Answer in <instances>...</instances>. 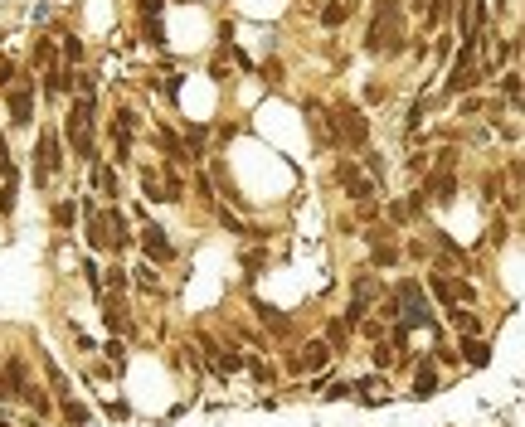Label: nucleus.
<instances>
[{
	"label": "nucleus",
	"mask_w": 525,
	"mask_h": 427,
	"mask_svg": "<svg viewBox=\"0 0 525 427\" xmlns=\"http://www.w3.org/2000/svg\"><path fill=\"white\" fill-rule=\"evenodd\" d=\"M63 132L73 141V156L93 160V93H78V97H73V112H68Z\"/></svg>",
	"instance_id": "f257e3e1"
},
{
	"label": "nucleus",
	"mask_w": 525,
	"mask_h": 427,
	"mask_svg": "<svg viewBox=\"0 0 525 427\" xmlns=\"http://www.w3.org/2000/svg\"><path fill=\"white\" fill-rule=\"evenodd\" d=\"M331 127H336V136H341L345 146H355V151L370 141V122H365V112H360V107H350V102L331 107Z\"/></svg>",
	"instance_id": "f03ea898"
},
{
	"label": "nucleus",
	"mask_w": 525,
	"mask_h": 427,
	"mask_svg": "<svg viewBox=\"0 0 525 427\" xmlns=\"http://www.w3.org/2000/svg\"><path fill=\"white\" fill-rule=\"evenodd\" d=\"M58 165H63V156H58V136L54 132H39V165H34V185H49L58 175Z\"/></svg>",
	"instance_id": "7ed1b4c3"
},
{
	"label": "nucleus",
	"mask_w": 525,
	"mask_h": 427,
	"mask_svg": "<svg viewBox=\"0 0 525 427\" xmlns=\"http://www.w3.org/2000/svg\"><path fill=\"white\" fill-rule=\"evenodd\" d=\"M199 345H204V354H209V369L219 374V379H229V374L244 364V354H239V349H224L219 340H209V335H199Z\"/></svg>",
	"instance_id": "20e7f679"
},
{
	"label": "nucleus",
	"mask_w": 525,
	"mask_h": 427,
	"mask_svg": "<svg viewBox=\"0 0 525 427\" xmlns=\"http://www.w3.org/2000/svg\"><path fill=\"white\" fill-rule=\"evenodd\" d=\"M141 248H146V263H156V267L170 263V243H166L161 223H141Z\"/></svg>",
	"instance_id": "39448f33"
},
{
	"label": "nucleus",
	"mask_w": 525,
	"mask_h": 427,
	"mask_svg": "<svg viewBox=\"0 0 525 427\" xmlns=\"http://www.w3.org/2000/svg\"><path fill=\"white\" fill-rule=\"evenodd\" d=\"M29 112H34V88H29V83L10 88V122H15V127H29V122H34Z\"/></svg>",
	"instance_id": "423d86ee"
},
{
	"label": "nucleus",
	"mask_w": 525,
	"mask_h": 427,
	"mask_svg": "<svg viewBox=\"0 0 525 427\" xmlns=\"http://www.w3.org/2000/svg\"><path fill=\"white\" fill-rule=\"evenodd\" d=\"M88 243H93V253H108L112 248V209L88 218Z\"/></svg>",
	"instance_id": "0eeeda50"
},
{
	"label": "nucleus",
	"mask_w": 525,
	"mask_h": 427,
	"mask_svg": "<svg viewBox=\"0 0 525 427\" xmlns=\"http://www.w3.org/2000/svg\"><path fill=\"white\" fill-rule=\"evenodd\" d=\"M336 175H341V185L350 189V199H370V180H365V175H360L355 165H341V170H336Z\"/></svg>",
	"instance_id": "6e6552de"
},
{
	"label": "nucleus",
	"mask_w": 525,
	"mask_h": 427,
	"mask_svg": "<svg viewBox=\"0 0 525 427\" xmlns=\"http://www.w3.org/2000/svg\"><path fill=\"white\" fill-rule=\"evenodd\" d=\"M414 394H418V399L438 394V369H433V364H418V374H414Z\"/></svg>",
	"instance_id": "1a4fd4ad"
},
{
	"label": "nucleus",
	"mask_w": 525,
	"mask_h": 427,
	"mask_svg": "<svg viewBox=\"0 0 525 427\" xmlns=\"http://www.w3.org/2000/svg\"><path fill=\"white\" fill-rule=\"evenodd\" d=\"M452 175H447V170H438V175H433V180H428V199H438V204H447V199H452Z\"/></svg>",
	"instance_id": "9d476101"
},
{
	"label": "nucleus",
	"mask_w": 525,
	"mask_h": 427,
	"mask_svg": "<svg viewBox=\"0 0 525 427\" xmlns=\"http://www.w3.org/2000/svg\"><path fill=\"white\" fill-rule=\"evenodd\" d=\"M345 15H350V5H345V0H326V5H321V25H326V29L345 25Z\"/></svg>",
	"instance_id": "9b49d317"
},
{
	"label": "nucleus",
	"mask_w": 525,
	"mask_h": 427,
	"mask_svg": "<svg viewBox=\"0 0 525 427\" xmlns=\"http://www.w3.org/2000/svg\"><path fill=\"white\" fill-rule=\"evenodd\" d=\"M326 359H331V345H326V340H311V345H306V354H302V364H306L311 374L321 369Z\"/></svg>",
	"instance_id": "f8f14e48"
},
{
	"label": "nucleus",
	"mask_w": 525,
	"mask_h": 427,
	"mask_svg": "<svg viewBox=\"0 0 525 427\" xmlns=\"http://www.w3.org/2000/svg\"><path fill=\"white\" fill-rule=\"evenodd\" d=\"M141 189H146V199H166V180H161L156 170H146V175H141Z\"/></svg>",
	"instance_id": "ddd939ff"
},
{
	"label": "nucleus",
	"mask_w": 525,
	"mask_h": 427,
	"mask_svg": "<svg viewBox=\"0 0 525 427\" xmlns=\"http://www.w3.org/2000/svg\"><path fill=\"white\" fill-rule=\"evenodd\" d=\"M103 320H108V330H117V335L127 330V316H122V306H117V301H108V311H103Z\"/></svg>",
	"instance_id": "4468645a"
},
{
	"label": "nucleus",
	"mask_w": 525,
	"mask_h": 427,
	"mask_svg": "<svg viewBox=\"0 0 525 427\" xmlns=\"http://www.w3.org/2000/svg\"><path fill=\"white\" fill-rule=\"evenodd\" d=\"M63 418L83 427V423H88V408H83V403H73V399H63Z\"/></svg>",
	"instance_id": "2eb2a0df"
},
{
	"label": "nucleus",
	"mask_w": 525,
	"mask_h": 427,
	"mask_svg": "<svg viewBox=\"0 0 525 427\" xmlns=\"http://www.w3.org/2000/svg\"><path fill=\"white\" fill-rule=\"evenodd\" d=\"M137 287H146V292H156V287H161V277L151 272V263H146V267H137Z\"/></svg>",
	"instance_id": "dca6fc26"
},
{
	"label": "nucleus",
	"mask_w": 525,
	"mask_h": 427,
	"mask_svg": "<svg viewBox=\"0 0 525 427\" xmlns=\"http://www.w3.org/2000/svg\"><path fill=\"white\" fill-rule=\"evenodd\" d=\"M462 349H467V359H472V364H487V359H492V354H487V345H482V340H467V345H462Z\"/></svg>",
	"instance_id": "f3484780"
},
{
	"label": "nucleus",
	"mask_w": 525,
	"mask_h": 427,
	"mask_svg": "<svg viewBox=\"0 0 525 427\" xmlns=\"http://www.w3.org/2000/svg\"><path fill=\"white\" fill-rule=\"evenodd\" d=\"M49 384H54L58 399H68V379H63V369H58V364H49Z\"/></svg>",
	"instance_id": "a211bd4d"
},
{
	"label": "nucleus",
	"mask_w": 525,
	"mask_h": 427,
	"mask_svg": "<svg viewBox=\"0 0 525 427\" xmlns=\"http://www.w3.org/2000/svg\"><path fill=\"white\" fill-rule=\"evenodd\" d=\"M447 316L457 320V330H467V335H472V330H477V316H467V311H457V306H452V311H447Z\"/></svg>",
	"instance_id": "6ab92c4d"
},
{
	"label": "nucleus",
	"mask_w": 525,
	"mask_h": 427,
	"mask_svg": "<svg viewBox=\"0 0 525 427\" xmlns=\"http://www.w3.org/2000/svg\"><path fill=\"white\" fill-rule=\"evenodd\" d=\"M98 185H103V194H117V175H112V170H98Z\"/></svg>",
	"instance_id": "aec40b11"
},
{
	"label": "nucleus",
	"mask_w": 525,
	"mask_h": 427,
	"mask_svg": "<svg viewBox=\"0 0 525 427\" xmlns=\"http://www.w3.org/2000/svg\"><path fill=\"white\" fill-rule=\"evenodd\" d=\"M108 287H112V292H122V287H127V272H122V267H112V272H108Z\"/></svg>",
	"instance_id": "412c9836"
},
{
	"label": "nucleus",
	"mask_w": 525,
	"mask_h": 427,
	"mask_svg": "<svg viewBox=\"0 0 525 427\" xmlns=\"http://www.w3.org/2000/svg\"><path fill=\"white\" fill-rule=\"evenodd\" d=\"M0 427H10V423H5V418H0Z\"/></svg>",
	"instance_id": "4be33fe9"
},
{
	"label": "nucleus",
	"mask_w": 525,
	"mask_h": 427,
	"mask_svg": "<svg viewBox=\"0 0 525 427\" xmlns=\"http://www.w3.org/2000/svg\"><path fill=\"white\" fill-rule=\"evenodd\" d=\"M29 427H39V423H29Z\"/></svg>",
	"instance_id": "5701e85b"
}]
</instances>
